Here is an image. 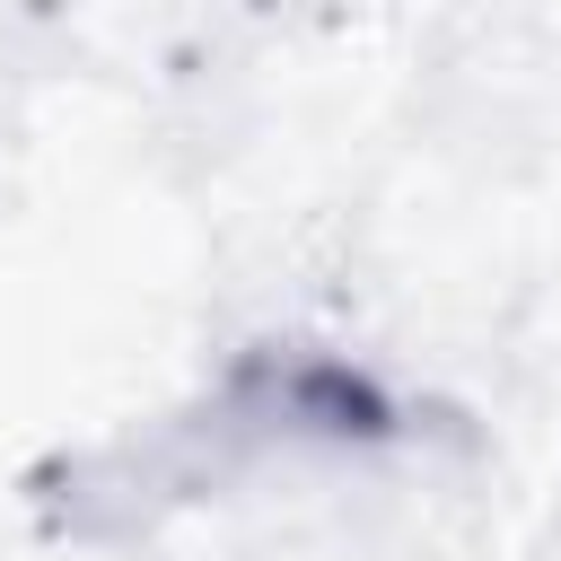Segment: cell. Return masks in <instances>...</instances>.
<instances>
[]
</instances>
